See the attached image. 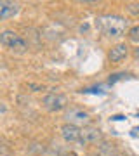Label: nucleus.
I'll return each instance as SVG.
<instances>
[{
	"mask_svg": "<svg viewBox=\"0 0 139 156\" xmlns=\"http://www.w3.org/2000/svg\"><path fill=\"white\" fill-rule=\"evenodd\" d=\"M97 21V26L106 37L110 38H122L125 35V30H127V19L118 14H106V16H101L96 19Z\"/></svg>",
	"mask_w": 139,
	"mask_h": 156,
	"instance_id": "1",
	"label": "nucleus"
},
{
	"mask_svg": "<svg viewBox=\"0 0 139 156\" xmlns=\"http://www.w3.org/2000/svg\"><path fill=\"white\" fill-rule=\"evenodd\" d=\"M42 104H44V108L47 109V111L50 113H57V111H61V109H64L68 104V97L66 95H63V94H47L42 99Z\"/></svg>",
	"mask_w": 139,
	"mask_h": 156,
	"instance_id": "2",
	"label": "nucleus"
},
{
	"mask_svg": "<svg viewBox=\"0 0 139 156\" xmlns=\"http://www.w3.org/2000/svg\"><path fill=\"white\" fill-rule=\"evenodd\" d=\"M64 120L66 123H71L75 127H87V123H89L90 116L87 111H83L80 108H70L66 113H64Z\"/></svg>",
	"mask_w": 139,
	"mask_h": 156,
	"instance_id": "3",
	"label": "nucleus"
},
{
	"mask_svg": "<svg viewBox=\"0 0 139 156\" xmlns=\"http://www.w3.org/2000/svg\"><path fill=\"white\" fill-rule=\"evenodd\" d=\"M21 11V5L17 2H9V0H2L0 2V19L2 21H7Z\"/></svg>",
	"mask_w": 139,
	"mask_h": 156,
	"instance_id": "4",
	"label": "nucleus"
},
{
	"mask_svg": "<svg viewBox=\"0 0 139 156\" xmlns=\"http://www.w3.org/2000/svg\"><path fill=\"white\" fill-rule=\"evenodd\" d=\"M103 139V134H101L99 128L96 127H83L82 128V134H80V140L83 144H94V142H101Z\"/></svg>",
	"mask_w": 139,
	"mask_h": 156,
	"instance_id": "5",
	"label": "nucleus"
},
{
	"mask_svg": "<svg viewBox=\"0 0 139 156\" xmlns=\"http://www.w3.org/2000/svg\"><path fill=\"white\" fill-rule=\"evenodd\" d=\"M80 134H82V128L75 127L71 123H64L61 127V137L66 142H77V140H80Z\"/></svg>",
	"mask_w": 139,
	"mask_h": 156,
	"instance_id": "6",
	"label": "nucleus"
},
{
	"mask_svg": "<svg viewBox=\"0 0 139 156\" xmlns=\"http://www.w3.org/2000/svg\"><path fill=\"white\" fill-rule=\"evenodd\" d=\"M127 54H129L127 44H117L115 47H111V50L108 52V59L111 62H118V61H122V59H125Z\"/></svg>",
	"mask_w": 139,
	"mask_h": 156,
	"instance_id": "7",
	"label": "nucleus"
},
{
	"mask_svg": "<svg viewBox=\"0 0 139 156\" xmlns=\"http://www.w3.org/2000/svg\"><path fill=\"white\" fill-rule=\"evenodd\" d=\"M17 38H19V35L16 31H12V30H5V31H2V35H0V42H2V45H5V47H11Z\"/></svg>",
	"mask_w": 139,
	"mask_h": 156,
	"instance_id": "8",
	"label": "nucleus"
},
{
	"mask_svg": "<svg viewBox=\"0 0 139 156\" xmlns=\"http://www.w3.org/2000/svg\"><path fill=\"white\" fill-rule=\"evenodd\" d=\"M99 154L101 156H117L118 151L115 149V146H113V144L101 140V142H99Z\"/></svg>",
	"mask_w": 139,
	"mask_h": 156,
	"instance_id": "9",
	"label": "nucleus"
},
{
	"mask_svg": "<svg viewBox=\"0 0 139 156\" xmlns=\"http://www.w3.org/2000/svg\"><path fill=\"white\" fill-rule=\"evenodd\" d=\"M9 49H11L12 52L23 54V52H26V50H28V44H26V40H24V38H21V37H19V38H17L16 42H14V44L9 47Z\"/></svg>",
	"mask_w": 139,
	"mask_h": 156,
	"instance_id": "10",
	"label": "nucleus"
},
{
	"mask_svg": "<svg viewBox=\"0 0 139 156\" xmlns=\"http://www.w3.org/2000/svg\"><path fill=\"white\" fill-rule=\"evenodd\" d=\"M127 35H129V40H130L132 44H139V24H136V26H132V28H129Z\"/></svg>",
	"mask_w": 139,
	"mask_h": 156,
	"instance_id": "11",
	"label": "nucleus"
},
{
	"mask_svg": "<svg viewBox=\"0 0 139 156\" xmlns=\"http://www.w3.org/2000/svg\"><path fill=\"white\" fill-rule=\"evenodd\" d=\"M125 9H127V12L130 16L139 17V2H129L127 5H125Z\"/></svg>",
	"mask_w": 139,
	"mask_h": 156,
	"instance_id": "12",
	"label": "nucleus"
},
{
	"mask_svg": "<svg viewBox=\"0 0 139 156\" xmlns=\"http://www.w3.org/2000/svg\"><path fill=\"white\" fill-rule=\"evenodd\" d=\"M125 76H129V75H125V73H115V75H111V76H110L108 83L113 85L115 82H118V80H122V78H125Z\"/></svg>",
	"mask_w": 139,
	"mask_h": 156,
	"instance_id": "13",
	"label": "nucleus"
},
{
	"mask_svg": "<svg viewBox=\"0 0 139 156\" xmlns=\"http://www.w3.org/2000/svg\"><path fill=\"white\" fill-rule=\"evenodd\" d=\"M82 92H85V94H104V90H101V89H85V90H82Z\"/></svg>",
	"mask_w": 139,
	"mask_h": 156,
	"instance_id": "14",
	"label": "nucleus"
},
{
	"mask_svg": "<svg viewBox=\"0 0 139 156\" xmlns=\"http://www.w3.org/2000/svg\"><path fill=\"white\" fill-rule=\"evenodd\" d=\"M28 87H30V89H33V92H40V90H44V87H40V85H33V83H30Z\"/></svg>",
	"mask_w": 139,
	"mask_h": 156,
	"instance_id": "15",
	"label": "nucleus"
},
{
	"mask_svg": "<svg viewBox=\"0 0 139 156\" xmlns=\"http://www.w3.org/2000/svg\"><path fill=\"white\" fill-rule=\"evenodd\" d=\"M123 118L125 116H122V115H115V116H111V120H117L118 122V120H123Z\"/></svg>",
	"mask_w": 139,
	"mask_h": 156,
	"instance_id": "16",
	"label": "nucleus"
},
{
	"mask_svg": "<svg viewBox=\"0 0 139 156\" xmlns=\"http://www.w3.org/2000/svg\"><path fill=\"white\" fill-rule=\"evenodd\" d=\"M134 54H136V57H139V49H136V52H134Z\"/></svg>",
	"mask_w": 139,
	"mask_h": 156,
	"instance_id": "17",
	"label": "nucleus"
},
{
	"mask_svg": "<svg viewBox=\"0 0 139 156\" xmlns=\"http://www.w3.org/2000/svg\"><path fill=\"white\" fill-rule=\"evenodd\" d=\"M134 132H139V127H136V128H134Z\"/></svg>",
	"mask_w": 139,
	"mask_h": 156,
	"instance_id": "18",
	"label": "nucleus"
},
{
	"mask_svg": "<svg viewBox=\"0 0 139 156\" xmlns=\"http://www.w3.org/2000/svg\"><path fill=\"white\" fill-rule=\"evenodd\" d=\"M94 156H101V154H94Z\"/></svg>",
	"mask_w": 139,
	"mask_h": 156,
	"instance_id": "19",
	"label": "nucleus"
}]
</instances>
